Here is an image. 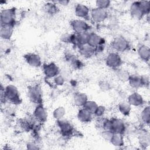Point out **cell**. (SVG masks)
Listing matches in <instances>:
<instances>
[{
	"instance_id": "30bf717a",
	"label": "cell",
	"mask_w": 150,
	"mask_h": 150,
	"mask_svg": "<svg viewBox=\"0 0 150 150\" xmlns=\"http://www.w3.org/2000/svg\"><path fill=\"white\" fill-rule=\"evenodd\" d=\"M33 115L36 120L40 123H43L46 121L47 118V113L43 103L36 105L33 112Z\"/></svg>"
},
{
	"instance_id": "7402d4cb",
	"label": "cell",
	"mask_w": 150,
	"mask_h": 150,
	"mask_svg": "<svg viewBox=\"0 0 150 150\" xmlns=\"http://www.w3.org/2000/svg\"><path fill=\"white\" fill-rule=\"evenodd\" d=\"M43 11L49 15H54L59 12V8L54 1L49 2L44 4L42 7Z\"/></svg>"
},
{
	"instance_id": "9a60e30c",
	"label": "cell",
	"mask_w": 150,
	"mask_h": 150,
	"mask_svg": "<svg viewBox=\"0 0 150 150\" xmlns=\"http://www.w3.org/2000/svg\"><path fill=\"white\" fill-rule=\"evenodd\" d=\"M87 43L93 47H96L99 45H105V40L96 33L90 32Z\"/></svg>"
},
{
	"instance_id": "8992f818",
	"label": "cell",
	"mask_w": 150,
	"mask_h": 150,
	"mask_svg": "<svg viewBox=\"0 0 150 150\" xmlns=\"http://www.w3.org/2000/svg\"><path fill=\"white\" fill-rule=\"evenodd\" d=\"M105 63L108 67L115 70L120 68L122 64V60L118 53L111 52L106 57Z\"/></svg>"
},
{
	"instance_id": "52a82bcc",
	"label": "cell",
	"mask_w": 150,
	"mask_h": 150,
	"mask_svg": "<svg viewBox=\"0 0 150 150\" xmlns=\"http://www.w3.org/2000/svg\"><path fill=\"white\" fill-rule=\"evenodd\" d=\"M70 26L76 33L88 32L91 28V26L88 23L82 19H74L71 21Z\"/></svg>"
},
{
	"instance_id": "f546056e",
	"label": "cell",
	"mask_w": 150,
	"mask_h": 150,
	"mask_svg": "<svg viewBox=\"0 0 150 150\" xmlns=\"http://www.w3.org/2000/svg\"><path fill=\"white\" fill-rule=\"evenodd\" d=\"M141 118L142 121L147 125H149L150 122V107L146 106L141 112Z\"/></svg>"
},
{
	"instance_id": "cb8c5ba5",
	"label": "cell",
	"mask_w": 150,
	"mask_h": 150,
	"mask_svg": "<svg viewBox=\"0 0 150 150\" xmlns=\"http://www.w3.org/2000/svg\"><path fill=\"white\" fill-rule=\"evenodd\" d=\"M129 86L134 88H139L141 87H143V84L141 79V76L134 74H130L128 81Z\"/></svg>"
},
{
	"instance_id": "9c48e42d",
	"label": "cell",
	"mask_w": 150,
	"mask_h": 150,
	"mask_svg": "<svg viewBox=\"0 0 150 150\" xmlns=\"http://www.w3.org/2000/svg\"><path fill=\"white\" fill-rule=\"evenodd\" d=\"M90 16L94 22L100 23L104 22L108 18V13L107 9L96 7L91 10Z\"/></svg>"
},
{
	"instance_id": "e0dca14e",
	"label": "cell",
	"mask_w": 150,
	"mask_h": 150,
	"mask_svg": "<svg viewBox=\"0 0 150 150\" xmlns=\"http://www.w3.org/2000/svg\"><path fill=\"white\" fill-rule=\"evenodd\" d=\"M77 47L79 53L86 58H90L96 54L94 47L90 46L88 43L80 45Z\"/></svg>"
},
{
	"instance_id": "2e32d148",
	"label": "cell",
	"mask_w": 150,
	"mask_h": 150,
	"mask_svg": "<svg viewBox=\"0 0 150 150\" xmlns=\"http://www.w3.org/2000/svg\"><path fill=\"white\" fill-rule=\"evenodd\" d=\"M129 12L131 17L135 19L139 20L142 19V18L145 16L144 12L140 9L138 1L133 2L131 4L129 8Z\"/></svg>"
},
{
	"instance_id": "d590c367",
	"label": "cell",
	"mask_w": 150,
	"mask_h": 150,
	"mask_svg": "<svg viewBox=\"0 0 150 150\" xmlns=\"http://www.w3.org/2000/svg\"><path fill=\"white\" fill-rule=\"evenodd\" d=\"M53 79H54L53 80L55 84L59 86H63L66 81V79L64 77V76L62 74H60V73L59 74L55 76Z\"/></svg>"
},
{
	"instance_id": "d4e9b609",
	"label": "cell",
	"mask_w": 150,
	"mask_h": 150,
	"mask_svg": "<svg viewBox=\"0 0 150 150\" xmlns=\"http://www.w3.org/2000/svg\"><path fill=\"white\" fill-rule=\"evenodd\" d=\"M110 142L111 144L117 147H121L124 145L123 134L119 133H113Z\"/></svg>"
},
{
	"instance_id": "8d00e7d4",
	"label": "cell",
	"mask_w": 150,
	"mask_h": 150,
	"mask_svg": "<svg viewBox=\"0 0 150 150\" xmlns=\"http://www.w3.org/2000/svg\"><path fill=\"white\" fill-rule=\"evenodd\" d=\"M105 111V107L103 105H98L94 115L97 117H102L104 112Z\"/></svg>"
},
{
	"instance_id": "ba28073f",
	"label": "cell",
	"mask_w": 150,
	"mask_h": 150,
	"mask_svg": "<svg viewBox=\"0 0 150 150\" xmlns=\"http://www.w3.org/2000/svg\"><path fill=\"white\" fill-rule=\"evenodd\" d=\"M42 69L43 73L47 79L54 78L60 73L59 67L54 62L43 64L42 65Z\"/></svg>"
},
{
	"instance_id": "1f68e13d",
	"label": "cell",
	"mask_w": 150,
	"mask_h": 150,
	"mask_svg": "<svg viewBox=\"0 0 150 150\" xmlns=\"http://www.w3.org/2000/svg\"><path fill=\"white\" fill-rule=\"evenodd\" d=\"M138 5L141 9V11L144 12L145 15L149 13L150 11V2L148 1H138Z\"/></svg>"
},
{
	"instance_id": "ac0fdd59",
	"label": "cell",
	"mask_w": 150,
	"mask_h": 150,
	"mask_svg": "<svg viewBox=\"0 0 150 150\" xmlns=\"http://www.w3.org/2000/svg\"><path fill=\"white\" fill-rule=\"evenodd\" d=\"M128 103L132 106L139 107L144 104V100L142 96L137 92H134L129 95L127 100Z\"/></svg>"
},
{
	"instance_id": "4dcf8cb0",
	"label": "cell",
	"mask_w": 150,
	"mask_h": 150,
	"mask_svg": "<svg viewBox=\"0 0 150 150\" xmlns=\"http://www.w3.org/2000/svg\"><path fill=\"white\" fill-rule=\"evenodd\" d=\"M66 114V110L62 106H59L54 109L53 112V117L56 120L63 119Z\"/></svg>"
},
{
	"instance_id": "4316f807",
	"label": "cell",
	"mask_w": 150,
	"mask_h": 150,
	"mask_svg": "<svg viewBox=\"0 0 150 150\" xmlns=\"http://www.w3.org/2000/svg\"><path fill=\"white\" fill-rule=\"evenodd\" d=\"M118 110L124 115L128 116L129 115L131 111V105L128 101H122L118 104Z\"/></svg>"
},
{
	"instance_id": "e575fe53",
	"label": "cell",
	"mask_w": 150,
	"mask_h": 150,
	"mask_svg": "<svg viewBox=\"0 0 150 150\" xmlns=\"http://www.w3.org/2000/svg\"><path fill=\"white\" fill-rule=\"evenodd\" d=\"M98 86H99L100 90L103 91H109L112 88L110 83L105 80H100L98 83Z\"/></svg>"
},
{
	"instance_id": "4fadbf2b",
	"label": "cell",
	"mask_w": 150,
	"mask_h": 150,
	"mask_svg": "<svg viewBox=\"0 0 150 150\" xmlns=\"http://www.w3.org/2000/svg\"><path fill=\"white\" fill-rule=\"evenodd\" d=\"M110 120L111 122V131L113 133L124 134L126 129L125 122L120 118H112Z\"/></svg>"
},
{
	"instance_id": "83f0119b",
	"label": "cell",
	"mask_w": 150,
	"mask_h": 150,
	"mask_svg": "<svg viewBox=\"0 0 150 150\" xmlns=\"http://www.w3.org/2000/svg\"><path fill=\"white\" fill-rule=\"evenodd\" d=\"M89 32H84L80 33H76V40H77V47L87 43L89 35Z\"/></svg>"
},
{
	"instance_id": "ffe728a7",
	"label": "cell",
	"mask_w": 150,
	"mask_h": 150,
	"mask_svg": "<svg viewBox=\"0 0 150 150\" xmlns=\"http://www.w3.org/2000/svg\"><path fill=\"white\" fill-rule=\"evenodd\" d=\"M14 26L11 25H1L0 36L4 40H9L11 38Z\"/></svg>"
},
{
	"instance_id": "7a4b0ae2",
	"label": "cell",
	"mask_w": 150,
	"mask_h": 150,
	"mask_svg": "<svg viewBox=\"0 0 150 150\" xmlns=\"http://www.w3.org/2000/svg\"><path fill=\"white\" fill-rule=\"evenodd\" d=\"M16 9L14 7L4 9L1 12V25L14 26L16 24Z\"/></svg>"
},
{
	"instance_id": "60d3db41",
	"label": "cell",
	"mask_w": 150,
	"mask_h": 150,
	"mask_svg": "<svg viewBox=\"0 0 150 150\" xmlns=\"http://www.w3.org/2000/svg\"><path fill=\"white\" fill-rule=\"evenodd\" d=\"M27 149H39L38 145H36L35 143L33 142H29L26 145Z\"/></svg>"
},
{
	"instance_id": "6da1fadb",
	"label": "cell",
	"mask_w": 150,
	"mask_h": 150,
	"mask_svg": "<svg viewBox=\"0 0 150 150\" xmlns=\"http://www.w3.org/2000/svg\"><path fill=\"white\" fill-rule=\"evenodd\" d=\"M1 98L2 102L3 100L5 102L8 101L14 104H19L22 101L18 88L12 84H9L4 87L1 86Z\"/></svg>"
},
{
	"instance_id": "d6986e66",
	"label": "cell",
	"mask_w": 150,
	"mask_h": 150,
	"mask_svg": "<svg viewBox=\"0 0 150 150\" xmlns=\"http://www.w3.org/2000/svg\"><path fill=\"white\" fill-rule=\"evenodd\" d=\"M137 53L141 60L148 63L150 57V50L148 46L144 44H141L138 46Z\"/></svg>"
},
{
	"instance_id": "44dd1931",
	"label": "cell",
	"mask_w": 150,
	"mask_h": 150,
	"mask_svg": "<svg viewBox=\"0 0 150 150\" xmlns=\"http://www.w3.org/2000/svg\"><path fill=\"white\" fill-rule=\"evenodd\" d=\"M78 120L83 123L90 122L93 119V115L86 110L83 107H81L77 112Z\"/></svg>"
},
{
	"instance_id": "7c38bea8",
	"label": "cell",
	"mask_w": 150,
	"mask_h": 150,
	"mask_svg": "<svg viewBox=\"0 0 150 150\" xmlns=\"http://www.w3.org/2000/svg\"><path fill=\"white\" fill-rule=\"evenodd\" d=\"M64 57L66 60L74 70H80L84 66V63L71 53H66Z\"/></svg>"
},
{
	"instance_id": "277c9868",
	"label": "cell",
	"mask_w": 150,
	"mask_h": 150,
	"mask_svg": "<svg viewBox=\"0 0 150 150\" xmlns=\"http://www.w3.org/2000/svg\"><path fill=\"white\" fill-rule=\"evenodd\" d=\"M111 46L117 53L124 52L129 50L131 48L129 41L121 36L114 38L111 42Z\"/></svg>"
},
{
	"instance_id": "836d02e7",
	"label": "cell",
	"mask_w": 150,
	"mask_h": 150,
	"mask_svg": "<svg viewBox=\"0 0 150 150\" xmlns=\"http://www.w3.org/2000/svg\"><path fill=\"white\" fill-rule=\"evenodd\" d=\"M111 1L109 0H97L96 1V6L97 8L107 9L110 7Z\"/></svg>"
},
{
	"instance_id": "d6a6232c",
	"label": "cell",
	"mask_w": 150,
	"mask_h": 150,
	"mask_svg": "<svg viewBox=\"0 0 150 150\" xmlns=\"http://www.w3.org/2000/svg\"><path fill=\"white\" fill-rule=\"evenodd\" d=\"M139 141L141 146L145 148L149 145V135L146 134H142L139 137Z\"/></svg>"
},
{
	"instance_id": "ab89813d",
	"label": "cell",
	"mask_w": 150,
	"mask_h": 150,
	"mask_svg": "<svg viewBox=\"0 0 150 150\" xmlns=\"http://www.w3.org/2000/svg\"><path fill=\"white\" fill-rule=\"evenodd\" d=\"M105 48V45H99L96 47H94V50H95V54H97L98 53H101L102 52H103V50H104Z\"/></svg>"
},
{
	"instance_id": "f1b7e54d",
	"label": "cell",
	"mask_w": 150,
	"mask_h": 150,
	"mask_svg": "<svg viewBox=\"0 0 150 150\" xmlns=\"http://www.w3.org/2000/svg\"><path fill=\"white\" fill-rule=\"evenodd\" d=\"M98 106V105L96 101L92 100H87L83 107L94 115Z\"/></svg>"
},
{
	"instance_id": "74e56055",
	"label": "cell",
	"mask_w": 150,
	"mask_h": 150,
	"mask_svg": "<svg viewBox=\"0 0 150 150\" xmlns=\"http://www.w3.org/2000/svg\"><path fill=\"white\" fill-rule=\"evenodd\" d=\"M113 134V132H111V131H107V130H103L102 132H101V136L102 137L110 142V139L112 137Z\"/></svg>"
},
{
	"instance_id": "8fae6325",
	"label": "cell",
	"mask_w": 150,
	"mask_h": 150,
	"mask_svg": "<svg viewBox=\"0 0 150 150\" xmlns=\"http://www.w3.org/2000/svg\"><path fill=\"white\" fill-rule=\"evenodd\" d=\"M25 62L33 67H39L42 66L40 56L34 53H28L23 55Z\"/></svg>"
},
{
	"instance_id": "5bb4252c",
	"label": "cell",
	"mask_w": 150,
	"mask_h": 150,
	"mask_svg": "<svg viewBox=\"0 0 150 150\" xmlns=\"http://www.w3.org/2000/svg\"><path fill=\"white\" fill-rule=\"evenodd\" d=\"M75 14L80 18L88 20L90 19V9L85 5L81 4H78L75 6Z\"/></svg>"
},
{
	"instance_id": "5b68a950",
	"label": "cell",
	"mask_w": 150,
	"mask_h": 150,
	"mask_svg": "<svg viewBox=\"0 0 150 150\" xmlns=\"http://www.w3.org/2000/svg\"><path fill=\"white\" fill-rule=\"evenodd\" d=\"M57 125L59 128V130L62 135L65 138H69L71 137L74 132V129L71 124L63 119L56 120Z\"/></svg>"
},
{
	"instance_id": "b9f144b4",
	"label": "cell",
	"mask_w": 150,
	"mask_h": 150,
	"mask_svg": "<svg viewBox=\"0 0 150 150\" xmlns=\"http://www.w3.org/2000/svg\"><path fill=\"white\" fill-rule=\"evenodd\" d=\"M56 4H59L60 5H64V6H66V5H67L70 1H67V0H63V1H54Z\"/></svg>"
},
{
	"instance_id": "484cf974",
	"label": "cell",
	"mask_w": 150,
	"mask_h": 150,
	"mask_svg": "<svg viewBox=\"0 0 150 150\" xmlns=\"http://www.w3.org/2000/svg\"><path fill=\"white\" fill-rule=\"evenodd\" d=\"M115 71V74L117 77V79L121 82H128L130 74L129 72L125 70L122 69H117L114 70Z\"/></svg>"
},
{
	"instance_id": "603a6c76",
	"label": "cell",
	"mask_w": 150,
	"mask_h": 150,
	"mask_svg": "<svg viewBox=\"0 0 150 150\" xmlns=\"http://www.w3.org/2000/svg\"><path fill=\"white\" fill-rule=\"evenodd\" d=\"M88 100L87 96L82 92H76L73 96V101L76 105L83 107Z\"/></svg>"
},
{
	"instance_id": "f35d334b",
	"label": "cell",
	"mask_w": 150,
	"mask_h": 150,
	"mask_svg": "<svg viewBox=\"0 0 150 150\" xmlns=\"http://www.w3.org/2000/svg\"><path fill=\"white\" fill-rule=\"evenodd\" d=\"M141 79L143 87H148L149 84V77L148 75H141Z\"/></svg>"
},
{
	"instance_id": "3957f363",
	"label": "cell",
	"mask_w": 150,
	"mask_h": 150,
	"mask_svg": "<svg viewBox=\"0 0 150 150\" xmlns=\"http://www.w3.org/2000/svg\"><path fill=\"white\" fill-rule=\"evenodd\" d=\"M28 95L30 101L35 104L43 103L42 91L39 85L35 84L28 86Z\"/></svg>"
}]
</instances>
